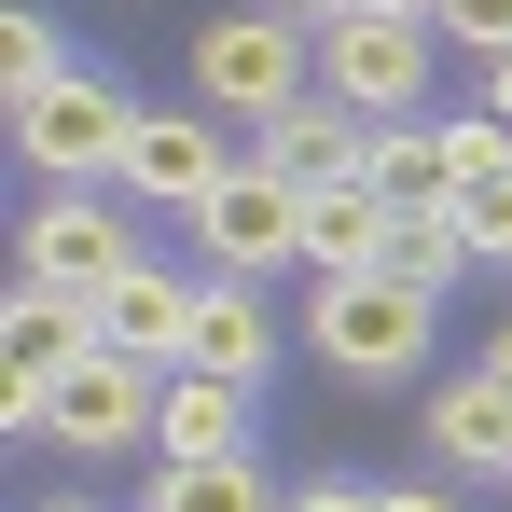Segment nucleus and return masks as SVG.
<instances>
[{"label":"nucleus","instance_id":"f257e3e1","mask_svg":"<svg viewBox=\"0 0 512 512\" xmlns=\"http://www.w3.org/2000/svg\"><path fill=\"white\" fill-rule=\"evenodd\" d=\"M429 305H443V291L388 277V263H360V277H319L305 333H319V360H333V374H360V388H402V374L429 360Z\"/></svg>","mask_w":512,"mask_h":512},{"label":"nucleus","instance_id":"f03ea898","mask_svg":"<svg viewBox=\"0 0 512 512\" xmlns=\"http://www.w3.org/2000/svg\"><path fill=\"white\" fill-rule=\"evenodd\" d=\"M305 42H319L305 14H277V0H236V14H208V28H194V97L263 125V111L319 97V84H305Z\"/></svg>","mask_w":512,"mask_h":512},{"label":"nucleus","instance_id":"7ed1b4c3","mask_svg":"<svg viewBox=\"0 0 512 512\" xmlns=\"http://www.w3.org/2000/svg\"><path fill=\"white\" fill-rule=\"evenodd\" d=\"M429 56H443L429 14H333V28H319V84H333L346 111H388V125L429 111Z\"/></svg>","mask_w":512,"mask_h":512},{"label":"nucleus","instance_id":"20e7f679","mask_svg":"<svg viewBox=\"0 0 512 512\" xmlns=\"http://www.w3.org/2000/svg\"><path fill=\"white\" fill-rule=\"evenodd\" d=\"M125 139H139V111L97 84V70H56L42 97H14V153L42 180H125Z\"/></svg>","mask_w":512,"mask_h":512},{"label":"nucleus","instance_id":"39448f33","mask_svg":"<svg viewBox=\"0 0 512 512\" xmlns=\"http://www.w3.org/2000/svg\"><path fill=\"white\" fill-rule=\"evenodd\" d=\"M194 263H208V277H277V263H305V180L250 153V167L194 208Z\"/></svg>","mask_w":512,"mask_h":512},{"label":"nucleus","instance_id":"423d86ee","mask_svg":"<svg viewBox=\"0 0 512 512\" xmlns=\"http://www.w3.org/2000/svg\"><path fill=\"white\" fill-rule=\"evenodd\" d=\"M153 416H167V374L139 360V346L97 333L70 374H56V416H42V443H84V457H125V443H153Z\"/></svg>","mask_w":512,"mask_h":512},{"label":"nucleus","instance_id":"0eeeda50","mask_svg":"<svg viewBox=\"0 0 512 512\" xmlns=\"http://www.w3.org/2000/svg\"><path fill=\"white\" fill-rule=\"evenodd\" d=\"M125 263H139V236H125V208H111L97 180H56V194L28 208V277H42V291L97 305V291H111Z\"/></svg>","mask_w":512,"mask_h":512},{"label":"nucleus","instance_id":"6e6552de","mask_svg":"<svg viewBox=\"0 0 512 512\" xmlns=\"http://www.w3.org/2000/svg\"><path fill=\"white\" fill-rule=\"evenodd\" d=\"M222 180H236V153H222L208 111H139V139H125V194H139V208H180V222H194Z\"/></svg>","mask_w":512,"mask_h":512},{"label":"nucleus","instance_id":"1a4fd4ad","mask_svg":"<svg viewBox=\"0 0 512 512\" xmlns=\"http://www.w3.org/2000/svg\"><path fill=\"white\" fill-rule=\"evenodd\" d=\"M194 291H208V277H167V263H125V277L97 291V333H111V346H139L153 374H180V360H194Z\"/></svg>","mask_w":512,"mask_h":512},{"label":"nucleus","instance_id":"9d476101","mask_svg":"<svg viewBox=\"0 0 512 512\" xmlns=\"http://www.w3.org/2000/svg\"><path fill=\"white\" fill-rule=\"evenodd\" d=\"M263 167H291L305 194H319V180H360L374 167V125L319 84V97H291V111H263Z\"/></svg>","mask_w":512,"mask_h":512},{"label":"nucleus","instance_id":"9b49d317","mask_svg":"<svg viewBox=\"0 0 512 512\" xmlns=\"http://www.w3.org/2000/svg\"><path fill=\"white\" fill-rule=\"evenodd\" d=\"M388 222H402V208H388L374 180H319V194H305V277H360V263H388Z\"/></svg>","mask_w":512,"mask_h":512},{"label":"nucleus","instance_id":"f8f14e48","mask_svg":"<svg viewBox=\"0 0 512 512\" xmlns=\"http://www.w3.org/2000/svg\"><path fill=\"white\" fill-rule=\"evenodd\" d=\"M194 374H236V388L277 374V319H263L250 277H208V291H194Z\"/></svg>","mask_w":512,"mask_h":512},{"label":"nucleus","instance_id":"ddd939ff","mask_svg":"<svg viewBox=\"0 0 512 512\" xmlns=\"http://www.w3.org/2000/svg\"><path fill=\"white\" fill-rule=\"evenodd\" d=\"M250 402H263V388H236V374H194V360H180V374H167V416H153V443H167V457H250Z\"/></svg>","mask_w":512,"mask_h":512},{"label":"nucleus","instance_id":"4468645a","mask_svg":"<svg viewBox=\"0 0 512 512\" xmlns=\"http://www.w3.org/2000/svg\"><path fill=\"white\" fill-rule=\"evenodd\" d=\"M84 346H97V305L42 291V277H14V305H0V360H14V374H70Z\"/></svg>","mask_w":512,"mask_h":512},{"label":"nucleus","instance_id":"2eb2a0df","mask_svg":"<svg viewBox=\"0 0 512 512\" xmlns=\"http://www.w3.org/2000/svg\"><path fill=\"white\" fill-rule=\"evenodd\" d=\"M429 443H443L457 471H499V485H512V388H499V374L429 388Z\"/></svg>","mask_w":512,"mask_h":512},{"label":"nucleus","instance_id":"dca6fc26","mask_svg":"<svg viewBox=\"0 0 512 512\" xmlns=\"http://www.w3.org/2000/svg\"><path fill=\"white\" fill-rule=\"evenodd\" d=\"M374 194H388V208H443V194H457V153H443V125H374Z\"/></svg>","mask_w":512,"mask_h":512},{"label":"nucleus","instance_id":"f3484780","mask_svg":"<svg viewBox=\"0 0 512 512\" xmlns=\"http://www.w3.org/2000/svg\"><path fill=\"white\" fill-rule=\"evenodd\" d=\"M139 512H277V499H263V471H250V457H167Z\"/></svg>","mask_w":512,"mask_h":512},{"label":"nucleus","instance_id":"a211bd4d","mask_svg":"<svg viewBox=\"0 0 512 512\" xmlns=\"http://www.w3.org/2000/svg\"><path fill=\"white\" fill-rule=\"evenodd\" d=\"M457 263H471L457 208H402V222H388V277H416V291H457Z\"/></svg>","mask_w":512,"mask_h":512},{"label":"nucleus","instance_id":"6ab92c4d","mask_svg":"<svg viewBox=\"0 0 512 512\" xmlns=\"http://www.w3.org/2000/svg\"><path fill=\"white\" fill-rule=\"evenodd\" d=\"M56 70H70V42H56V14H28V0H14V14H0V97H42Z\"/></svg>","mask_w":512,"mask_h":512},{"label":"nucleus","instance_id":"aec40b11","mask_svg":"<svg viewBox=\"0 0 512 512\" xmlns=\"http://www.w3.org/2000/svg\"><path fill=\"white\" fill-rule=\"evenodd\" d=\"M443 208H457L471 263H512V167H499V180H471V194H443Z\"/></svg>","mask_w":512,"mask_h":512},{"label":"nucleus","instance_id":"412c9836","mask_svg":"<svg viewBox=\"0 0 512 512\" xmlns=\"http://www.w3.org/2000/svg\"><path fill=\"white\" fill-rule=\"evenodd\" d=\"M429 28H443V42H471V56H512V0H443Z\"/></svg>","mask_w":512,"mask_h":512},{"label":"nucleus","instance_id":"4be33fe9","mask_svg":"<svg viewBox=\"0 0 512 512\" xmlns=\"http://www.w3.org/2000/svg\"><path fill=\"white\" fill-rule=\"evenodd\" d=\"M291 512H374V485H305Z\"/></svg>","mask_w":512,"mask_h":512},{"label":"nucleus","instance_id":"5701e85b","mask_svg":"<svg viewBox=\"0 0 512 512\" xmlns=\"http://www.w3.org/2000/svg\"><path fill=\"white\" fill-rule=\"evenodd\" d=\"M374 512H457V499H443V485H388Z\"/></svg>","mask_w":512,"mask_h":512},{"label":"nucleus","instance_id":"b1692460","mask_svg":"<svg viewBox=\"0 0 512 512\" xmlns=\"http://www.w3.org/2000/svg\"><path fill=\"white\" fill-rule=\"evenodd\" d=\"M485 111H499V125H512V56H485Z\"/></svg>","mask_w":512,"mask_h":512},{"label":"nucleus","instance_id":"393cba45","mask_svg":"<svg viewBox=\"0 0 512 512\" xmlns=\"http://www.w3.org/2000/svg\"><path fill=\"white\" fill-rule=\"evenodd\" d=\"M277 14H305V28H333V14H360V0H277Z\"/></svg>","mask_w":512,"mask_h":512},{"label":"nucleus","instance_id":"a878e982","mask_svg":"<svg viewBox=\"0 0 512 512\" xmlns=\"http://www.w3.org/2000/svg\"><path fill=\"white\" fill-rule=\"evenodd\" d=\"M485 374H499V388H512V319H499V333H485Z\"/></svg>","mask_w":512,"mask_h":512},{"label":"nucleus","instance_id":"bb28decb","mask_svg":"<svg viewBox=\"0 0 512 512\" xmlns=\"http://www.w3.org/2000/svg\"><path fill=\"white\" fill-rule=\"evenodd\" d=\"M360 14H443V0H360Z\"/></svg>","mask_w":512,"mask_h":512},{"label":"nucleus","instance_id":"cd10ccee","mask_svg":"<svg viewBox=\"0 0 512 512\" xmlns=\"http://www.w3.org/2000/svg\"><path fill=\"white\" fill-rule=\"evenodd\" d=\"M42 512H97V499H42Z\"/></svg>","mask_w":512,"mask_h":512}]
</instances>
